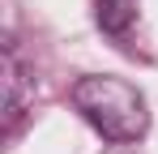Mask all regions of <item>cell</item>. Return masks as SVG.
Here are the masks:
<instances>
[{"mask_svg":"<svg viewBox=\"0 0 158 154\" xmlns=\"http://www.w3.org/2000/svg\"><path fill=\"white\" fill-rule=\"evenodd\" d=\"M73 107L107 141H120V146L124 141H141L145 128H150V107L141 99V90L128 86L124 77H111V73L81 77L73 86Z\"/></svg>","mask_w":158,"mask_h":154,"instance_id":"6da1fadb","label":"cell"},{"mask_svg":"<svg viewBox=\"0 0 158 154\" xmlns=\"http://www.w3.org/2000/svg\"><path fill=\"white\" fill-rule=\"evenodd\" d=\"M30 94H34V81L26 77L22 60H17V51L4 47V60H0V99H4V116H9V120H17Z\"/></svg>","mask_w":158,"mask_h":154,"instance_id":"7a4b0ae2","label":"cell"},{"mask_svg":"<svg viewBox=\"0 0 158 154\" xmlns=\"http://www.w3.org/2000/svg\"><path fill=\"white\" fill-rule=\"evenodd\" d=\"M94 17L107 34H124L137 22V0H94Z\"/></svg>","mask_w":158,"mask_h":154,"instance_id":"3957f363","label":"cell"}]
</instances>
